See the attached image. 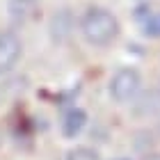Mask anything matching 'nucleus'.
<instances>
[{"mask_svg": "<svg viewBox=\"0 0 160 160\" xmlns=\"http://www.w3.org/2000/svg\"><path fill=\"white\" fill-rule=\"evenodd\" d=\"M80 32L92 46H108L119 34V21L103 7H89L80 18Z\"/></svg>", "mask_w": 160, "mask_h": 160, "instance_id": "obj_1", "label": "nucleus"}, {"mask_svg": "<svg viewBox=\"0 0 160 160\" xmlns=\"http://www.w3.org/2000/svg\"><path fill=\"white\" fill-rule=\"evenodd\" d=\"M140 85H142L140 71L133 69V67H121L117 73L112 76L108 92H110V96L117 101V103H126V101H133L137 96Z\"/></svg>", "mask_w": 160, "mask_h": 160, "instance_id": "obj_2", "label": "nucleus"}, {"mask_svg": "<svg viewBox=\"0 0 160 160\" xmlns=\"http://www.w3.org/2000/svg\"><path fill=\"white\" fill-rule=\"evenodd\" d=\"M21 57V39L16 37V32L5 30L0 32V76L9 73L16 67Z\"/></svg>", "mask_w": 160, "mask_h": 160, "instance_id": "obj_3", "label": "nucleus"}, {"mask_svg": "<svg viewBox=\"0 0 160 160\" xmlns=\"http://www.w3.org/2000/svg\"><path fill=\"white\" fill-rule=\"evenodd\" d=\"M9 16L14 23H28L39 16V0H9Z\"/></svg>", "mask_w": 160, "mask_h": 160, "instance_id": "obj_4", "label": "nucleus"}, {"mask_svg": "<svg viewBox=\"0 0 160 160\" xmlns=\"http://www.w3.org/2000/svg\"><path fill=\"white\" fill-rule=\"evenodd\" d=\"M87 126V112L82 108H69L62 117V135L64 137H76L82 133V128Z\"/></svg>", "mask_w": 160, "mask_h": 160, "instance_id": "obj_5", "label": "nucleus"}, {"mask_svg": "<svg viewBox=\"0 0 160 160\" xmlns=\"http://www.w3.org/2000/svg\"><path fill=\"white\" fill-rule=\"evenodd\" d=\"M71 30H73V16H71L69 9H62L57 12L53 21H50V34H53L55 41H64L71 34Z\"/></svg>", "mask_w": 160, "mask_h": 160, "instance_id": "obj_6", "label": "nucleus"}, {"mask_svg": "<svg viewBox=\"0 0 160 160\" xmlns=\"http://www.w3.org/2000/svg\"><path fill=\"white\" fill-rule=\"evenodd\" d=\"M142 34L151 39L160 37V12L158 14H149L147 21H142Z\"/></svg>", "mask_w": 160, "mask_h": 160, "instance_id": "obj_7", "label": "nucleus"}, {"mask_svg": "<svg viewBox=\"0 0 160 160\" xmlns=\"http://www.w3.org/2000/svg\"><path fill=\"white\" fill-rule=\"evenodd\" d=\"M67 160H101V156L92 147H76L67 153Z\"/></svg>", "mask_w": 160, "mask_h": 160, "instance_id": "obj_8", "label": "nucleus"}, {"mask_svg": "<svg viewBox=\"0 0 160 160\" xmlns=\"http://www.w3.org/2000/svg\"><path fill=\"white\" fill-rule=\"evenodd\" d=\"M144 160H160V156H149V158H144Z\"/></svg>", "mask_w": 160, "mask_h": 160, "instance_id": "obj_9", "label": "nucleus"}, {"mask_svg": "<svg viewBox=\"0 0 160 160\" xmlns=\"http://www.w3.org/2000/svg\"><path fill=\"white\" fill-rule=\"evenodd\" d=\"M0 144H2V130H0Z\"/></svg>", "mask_w": 160, "mask_h": 160, "instance_id": "obj_10", "label": "nucleus"}, {"mask_svg": "<svg viewBox=\"0 0 160 160\" xmlns=\"http://www.w3.org/2000/svg\"><path fill=\"white\" fill-rule=\"evenodd\" d=\"M119 160H128V158H119Z\"/></svg>", "mask_w": 160, "mask_h": 160, "instance_id": "obj_11", "label": "nucleus"}]
</instances>
